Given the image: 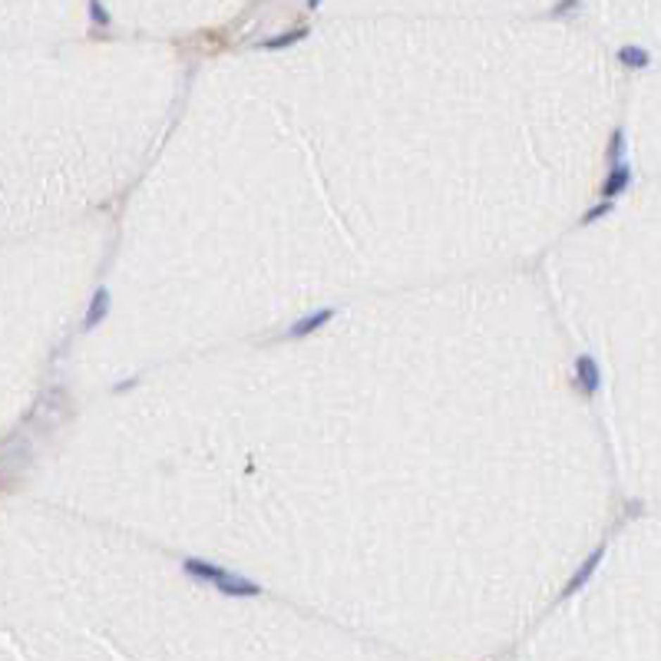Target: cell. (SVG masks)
I'll use <instances>...</instances> for the list:
<instances>
[{
    "label": "cell",
    "instance_id": "obj_7",
    "mask_svg": "<svg viewBox=\"0 0 661 661\" xmlns=\"http://www.w3.org/2000/svg\"><path fill=\"white\" fill-rule=\"evenodd\" d=\"M622 149H625V136H622V130L612 132V139H608V149H605V159L612 165L622 163Z\"/></svg>",
    "mask_w": 661,
    "mask_h": 661
},
{
    "label": "cell",
    "instance_id": "obj_2",
    "mask_svg": "<svg viewBox=\"0 0 661 661\" xmlns=\"http://www.w3.org/2000/svg\"><path fill=\"white\" fill-rule=\"evenodd\" d=\"M629 182H631V169H629V165H625V163L612 165L608 179L602 182V196H605V199H615L618 192H625V189H629Z\"/></svg>",
    "mask_w": 661,
    "mask_h": 661
},
{
    "label": "cell",
    "instance_id": "obj_1",
    "mask_svg": "<svg viewBox=\"0 0 661 661\" xmlns=\"http://www.w3.org/2000/svg\"><path fill=\"white\" fill-rule=\"evenodd\" d=\"M575 374H579V387L592 397V394L598 391V380H602L598 377V364L588 358V354H582V358L575 360Z\"/></svg>",
    "mask_w": 661,
    "mask_h": 661
},
{
    "label": "cell",
    "instance_id": "obj_5",
    "mask_svg": "<svg viewBox=\"0 0 661 661\" xmlns=\"http://www.w3.org/2000/svg\"><path fill=\"white\" fill-rule=\"evenodd\" d=\"M598 559H602V549H596V553L588 555L586 562L579 565V572H575V575H572V582H569V592H579V588H582V586L588 582V579H592V572L598 569Z\"/></svg>",
    "mask_w": 661,
    "mask_h": 661
},
{
    "label": "cell",
    "instance_id": "obj_9",
    "mask_svg": "<svg viewBox=\"0 0 661 661\" xmlns=\"http://www.w3.org/2000/svg\"><path fill=\"white\" fill-rule=\"evenodd\" d=\"M608 212H612V202H608V199H605V202H602V206H596V208H588V212H586V215H582V225H588V222H596V218H602V215H608Z\"/></svg>",
    "mask_w": 661,
    "mask_h": 661
},
{
    "label": "cell",
    "instance_id": "obj_4",
    "mask_svg": "<svg viewBox=\"0 0 661 661\" xmlns=\"http://www.w3.org/2000/svg\"><path fill=\"white\" fill-rule=\"evenodd\" d=\"M331 317H334V311H315V315H308L304 321L291 325V331H288V334H291V337H304V334H311V331H317L321 325H327Z\"/></svg>",
    "mask_w": 661,
    "mask_h": 661
},
{
    "label": "cell",
    "instance_id": "obj_11",
    "mask_svg": "<svg viewBox=\"0 0 661 661\" xmlns=\"http://www.w3.org/2000/svg\"><path fill=\"white\" fill-rule=\"evenodd\" d=\"M575 7H579V0H559V7L553 11V17H562V13L575 11Z\"/></svg>",
    "mask_w": 661,
    "mask_h": 661
},
{
    "label": "cell",
    "instance_id": "obj_10",
    "mask_svg": "<svg viewBox=\"0 0 661 661\" xmlns=\"http://www.w3.org/2000/svg\"><path fill=\"white\" fill-rule=\"evenodd\" d=\"M89 13H93V23H96V27H106L109 23V17H106V11H103L99 0H89Z\"/></svg>",
    "mask_w": 661,
    "mask_h": 661
},
{
    "label": "cell",
    "instance_id": "obj_3",
    "mask_svg": "<svg viewBox=\"0 0 661 661\" xmlns=\"http://www.w3.org/2000/svg\"><path fill=\"white\" fill-rule=\"evenodd\" d=\"M106 311H109V291L106 288H99L96 294H93V304H89V311H87V321H83V327H96L103 317H106Z\"/></svg>",
    "mask_w": 661,
    "mask_h": 661
},
{
    "label": "cell",
    "instance_id": "obj_12",
    "mask_svg": "<svg viewBox=\"0 0 661 661\" xmlns=\"http://www.w3.org/2000/svg\"><path fill=\"white\" fill-rule=\"evenodd\" d=\"M308 4H311V7H317V0H308Z\"/></svg>",
    "mask_w": 661,
    "mask_h": 661
},
{
    "label": "cell",
    "instance_id": "obj_8",
    "mask_svg": "<svg viewBox=\"0 0 661 661\" xmlns=\"http://www.w3.org/2000/svg\"><path fill=\"white\" fill-rule=\"evenodd\" d=\"M304 33H308V30H301V27H298V30L284 33V37H275V40H265V44H261V46H265V50H278V46H288V44H294V40H301Z\"/></svg>",
    "mask_w": 661,
    "mask_h": 661
},
{
    "label": "cell",
    "instance_id": "obj_6",
    "mask_svg": "<svg viewBox=\"0 0 661 661\" xmlns=\"http://www.w3.org/2000/svg\"><path fill=\"white\" fill-rule=\"evenodd\" d=\"M618 60H622V66H629V70H645V66L651 63L648 50H641V46H622V50H618Z\"/></svg>",
    "mask_w": 661,
    "mask_h": 661
}]
</instances>
